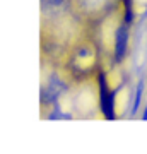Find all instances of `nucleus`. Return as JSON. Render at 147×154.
Returning a JSON list of instances; mask_svg holds the SVG:
<instances>
[{
    "mask_svg": "<svg viewBox=\"0 0 147 154\" xmlns=\"http://www.w3.org/2000/svg\"><path fill=\"white\" fill-rule=\"evenodd\" d=\"M142 118H144V120H147V106L144 108V111H142Z\"/></svg>",
    "mask_w": 147,
    "mask_h": 154,
    "instance_id": "7",
    "label": "nucleus"
},
{
    "mask_svg": "<svg viewBox=\"0 0 147 154\" xmlns=\"http://www.w3.org/2000/svg\"><path fill=\"white\" fill-rule=\"evenodd\" d=\"M99 82V108L103 111V115L108 120H113L116 116L115 111V99H116V91H109L108 82H106V75L101 74L98 79Z\"/></svg>",
    "mask_w": 147,
    "mask_h": 154,
    "instance_id": "1",
    "label": "nucleus"
},
{
    "mask_svg": "<svg viewBox=\"0 0 147 154\" xmlns=\"http://www.w3.org/2000/svg\"><path fill=\"white\" fill-rule=\"evenodd\" d=\"M127 45H128V28L127 22L121 24L115 33V60L121 62L127 53Z\"/></svg>",
    "mask_w": 147,
    "mask_h": 154,
    "instance_id": "3",
    "label": "nucleus"
},
{
    "mask_svg": "<svg viewBox=\"0 0 147 154\" xmlns=\"http://www.w3.org/2000/svg\"><path fill=\"white\" fill-rule=\"evenodd\" d=\"M147 16V9H145V12H144V17H145Z\"/></svg>",
    "mask_w": 147,
    "mask_h": 154,
    "instance_id": "8",
    "label": "nucleus"
},
{
    "mask_svg": "<svg viewBox=\"0 0 147 154\" xmlns=\"http://www.w3.org/2000/svg\"><path fill=\"white\" fill-rule=\"evenodd\" d=\"M142 94H144V81H139V84H137V89H135V98H133V106H132V110H130V115H132V116L135 115L137 110L140 108Z\"/></svg>",
    "mask_w": 147,
    "mask_h": 154,
    "instance_id": "4",
    "label": "nucleus"
},
{
    "mask_svg": "<svg viewBox=\"0 0 147 154\" xmlns=\"http://www.w3.org/2000/svg\"><path fill=\"white\" fill-rule=\"evenodd\" d=\"M125 4V22L130 24L133 19V0H123Z\"/></svg>",
    "mask_w": 147,
    "mask_h": 154,
    "instance_id": "5",
    "label": "nucleus"
},
{
    "mask_svg": "<svg viewBox=\"0 0 147 154\" xmlns=\"http://www.w3.org/2000/svg\"><path fill=\"white\" fill-rule=\"evenodd\" d=\"M67 89H69V86H67V82L63 81V79H60V77H57V75H51L50 77V81H48L46 89L41 93V101L55 103L62 94L65 93Z\"/></svg>",
    "mask_w": 147,
    "mask_h": 154,
    "instance_id": "2",
    "label": "nucleus"
},
{
    "mask_svg": "<svg viewBox=\"0 0 147 154\" xmlns=\"http://www.w3.org/2000/svg\"><path fill=\"white\" fill-rule=\"evenodd\" d=\"M41 2H43V7H48V9H60L65 5V0H41Z\"/></svg>",
    "mask_w": 147,
    "mask_h": 154,
    "instance_id": "6",
    "label": "nucleus"
}]
</instances>
